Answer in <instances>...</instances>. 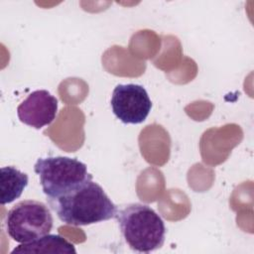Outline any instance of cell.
<instances>
[{"label":"cell","instance_id":"1","mask_svg":"<svg viewBox=\"0 0 254 254\" xmlns=\"http://www.w3.org/2000/svg\"><path fill=\"white\" fill-rule=\"evenodd\" d=\"M48 203L61 221L73 226L109 220L118 211L104 190L92 180L60 197L48 199Z\"/></svg>","mask_w":254,"mask_h":254},{"label":"cell","instance_id":"2","mask_svg":"<svg viewBox=\"0 0 254 254\" xmlns=\"http://www.w3.org/2000/svg\"><path fill=\"white\" fill-rule=\"evenodd\" d=\"M115 217L125 242L132 250L149 253L163 246L166 237L164 220L149 205L127 204L118 209Z\"/></svg>","mask_w":254,"mask_h":254},{"label":"cell","instance_id":"3","mask_svg":"<svg viewBox=\"0 0 254 254\" xmlns=\"http://www.w3.org/2000/svg\"><path fill=\"white\" fill-rule=\"evenodd\" d=\"M47 199L60 197L91 181L84 163L68 157L40 158L34 166Z\"/></svg>","mask_w":254,"mask_h":254},{"label":"cell","instance_id":"4","mask_svg":"<svg viewBox=\"0 0 254 254\" xmlns=\"http://www.w3.org/2000/svg\"><path fill=\"white\" fill-rule=\"evenodd\" d=\"M4 222L7 234L21 244L49 234L53 228L54 219L44 202L26 199L10 208Z\"/></svg>","mask_w":254,"mask_h":254},{"label":"cell","instance_id":"5","mask_svg":"<svg viewBox=\"0 0 254 254\" xmlns=\"http://www.w3.org/2000/svg\"><path fill=\"white\" fill-rule=\"evenodd\" d=\"M112 112L125 124H140L146 120L152 102L147 90L140 84H118L110 100Z\"/></svg>","mask_w":254,"mask_h":254},{"label":"cell","instance_id":"6","mask_svg":"<svg viewBox=\"0 0 254 254\" xmlns=\"http://www.w3.org/2000/svg\"><path fill=\"white\" fill-rule=\"evenodd\" d=\"M58 113V99L46 89L30 93L17 107L20 121L35 129L50 125Z\"/></svg>","mask_w":254,"mask_h":254},{"label":"cell","instance_id":"7","mask_svg":"<svg viewBox=\"0 0 254 254\" xmlns=\"http://www.w3.org/2000/svg\"><path fill=\"white\" fill-rule=\"evenodd\" d=\"M15 253H76L70 242L57 234H46L28 243H21L12 252Z\"/></svg>","mask_w":254,"mask_h":254},{"label":"cell","instance_id":"8","mask_svg":"<svg viewBox=\"0 0 254 254\" xmlns=\"http://www.w3.org/2000/svg\"><path fill=\"white\" fill-rule=\"evenodd\" d=\"M0 172V203L4 205L21 196L29 179L27 174L12 166L2 167Z\"/></svg>","mask_w":254,"mask_h":254}]
</instances>
